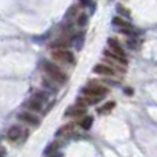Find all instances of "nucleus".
Returning a JSON list of instances; mask_svg holds the SVG:
<instances>
[{
  "label": "nucleus",
  "instance_id": "obj_18",
  "mask_svg": "<svg viewBox=\"0 0 157 157\" xmlns=\"http://www.w3.org/2000/svg\"><path fill=\"white\" fill-rule=\"evenodd\" d=\"M114 105H116V103H114L113 101H112V102L105 103V105H103L102 108H99V109H98V113H108V112H110L112 109L114 108Z\"/></svg>",
  "mask_w": 157,
  "mask_h": 157
},
{
  "label": "nucleus",
  "instance_id": "obj_15",
  "mask_svg": "<svg viewBox=\"0 0 157 157\" xmlns=\"http://www.w3.org/2000/svg\"><path fill=\"white\" fill-rule=\"evenodd\" d=\"M68 46H69V41L63 40V39H58V40L52 41V43L50 44V47H51V48H55V50H58V48H65V47H68Z\"/></svg>",
  "mask_w": 157,
  "mask_h": 157
},
{
  "label": "nucleus",
  "instance_id": "obj_14",
  "mask_svg": "<svg viewBox=\"0 0 157 157\" xmlns=\"http://www.w3.org/2000/svg\"><path fill=\"white\" fill-rule=\"evenodd\" d=\"M73 130H75V124H66V125H63V127H61L59 130L57 131V134H55V135H57V136L66 135V134L72 132Z\"/></svg>",
  "mask_w": 157,
  "mask_h": 157
},
{
  "label": "nucleus",
  "instance_id": "obj_1",
  "mask_svg": "<svg viewBox=\"0 0 157 157\" xmlns=\"http://www.w3.org/2000/svg\"><path fill=\"white\" fill-rule=\"evenodd\" d=\"M41 68H43V71L50 76V78H52L55 83L62 84V83H65V81L68 80V76H66V75L63 73V72L61 71L55 63L50 62V61L44 59L43 63H41Z\"/></svg>",
  "mask_w": 157,
  "mask_h": 157
},
{
  "label": "nucleus",
  "instance_id": "obj_19",
  "mask_svg": "<svg viewBox=\"0 0 157 157\" xmlns=\"http://www.w3.org/2000/svg\"><path fill=\"white\" fill-rule=\"evenodd\" d=\"M76 14H77V7H76V6H72V7L66 11L65 18L66 19H71V18H73V17H76Z\"/></svg>",
  "mask_w": 157,
  "mask_h": 157
},
{
  "label": "nucleus",
  "instance_id": "obj_22",
  "mask_svg": "<svg viewBox=\"0 0 157 157\" xmlns=\"http://www.w3.org/2000/svg\"><path fill=\"white\" fill-rule=\"evenodd\" d=\"M87 15L86 14H80V15L77 17V25L78 26H84V25H87Z\"/></svg>",
  "mask_w": 157,
  "mask_h": 157
},
{
  "label": "nucleus",
  "instance_id": "obj_25",
  "mask_svg": "<svg viewBox=\"0 0 157 157\" xmlns=\"http://www.w3.org/2000/svg\"><path fill=\"white\" fill-rule=\"evenodd\" d=\"M125 92H127V94H132V90H130V88H125Z\"/></svg>",
  "mask_w": 157,
  "mask_h": 157
},
{
  "label": "nucleus",
  "instance_id": "obj_12",
  "mask_svg": "<svg viewBox=\"0 0 157 157\" xmlns=\"http://www.w3.org/2000/svg\"><path fill=\"white\" fill-rule=\"evenodd\" d=\"M72 44H73V47L77 50V51L83 48V44H84V35H83V33H78V35L75 36Z\"/></svg>",
  "mask_w": 157,
  "mask_h": 157
},
{
  "label": "nucleus",
  "instance_id": "obj_17",
  "mask_svg": "<svg viewBox=\"0 0 157 157\" xmlns=\"http://www.w3.org/2000/svg\"><path fill=\"white\" fill-rule=\"evenodd\" d=\"M92 123H94L92 117L91 116H87V117H84V119L81 120L80 125H81V128H84V130H90V128L92 127Z\"/></svg>",
  "mask_w": 157,
  "mask_h": 157
},
{
  "label": "nucleus",
  "instance_id": "obj_10",
  "mask_svg": "<svg viewBox=\"0 0 157 157\" xmlns=\"http://www.w3.org/2000/svg\"><path fill=\"white\" fill-rule=\"evenodd\" d=\"M105 57H108L109 59H113V61H116V63H121V65H127V59H125L124 57H120V55H117V54H114V52H112V51H105Z\"/></svg>",
  "mask_w": 157,
  "mask_h": 157
},
{
  "label": "nucleus",
  "instance_id": "obj_11",
  "mask_svg": "<svg viewBox=\"0 0 157 157\" xmlns=\"http://www.w3.org/2000/svg\"><path fill=\"white\" fill-rule=\"evenodd\" d=\"M59 146H61V144L58 141H54V142H51V144L48 145V146L44 149V155L46 156H50V155H55L57 153V150L59 149Z\"/></svg>",
  "mask_w": 157,
  "mask_h": 157
},
{
  "label": "nucleus",
  "instance_id": "obj_13",
  "mask_svg": "<svg viewBox=\"0 0 157 157\" xmlns=\"http://www.w3.org/2000/svg\"><path fill=\"white\" fill-rule=\"evenodd\" d=\"M113 25L119 28V30L120 29H128V28H132V25L128 24V22H125L124 19H121V18H113Z\"/></svg>",
  "mask_w": 157,
  "mask_h": 157
},
{
  "label": "nucleus",
  "instance_id": "obj_4",
  "mask_svg": "<svg viewBox=\"0 0 157 157\" xmlns=\"http://www.w3.org/2000/svg\"><path fill=\"white\" fill-rule=\"evenodd\" d=\"M18 119L25 121L26 124L32 125V127H39L40 125V120L32 113H28V112H24V113H19L18 114Z\"/></svg>",
  "mask_w": 157,
  "mask_h": 157
},
{
  "label": "nucleus",
  "instance_id": "obj_3",
  "mask_svg": "<svg viewBox=\"0 0 157 157\" xmlns=\"http://www.w3.org/2000/svg\"><path fill=\"white\" fill-rule=\"evenodd\" d=\"M84 95H90V97H98V98H103L105 94L108 92V88L102 86H90V87H84L81 90Z\"/></svg>",
  "mask_w": 157,
  "mask_h": 157
},
{
  "label": "nucleus",
  "instance_id": "obj_23",
  "mask_svg": "<svg viewBox=\"0 0 157 157\" xmlns=\"http://www.w3.org/2000/svg\"><path fill=\"white\" fill-rule=\"evenodd\" d=\"M117 11H119L121 15H124V17H130V11H128L124 6H117Z\"/></svg>",
  "mask_w": 157,
  "mask_h": 157
},
{
  "label": "nucleus",
  "instance_id": "obj_20",
  "mask_svg": "<svg viewBox=\"0 0 157 157\" xmlns=\"http://www.w3.org/2000/svg\"><path fill=\"white\" fill-rule=\"evenodd\" d=\"M127 46L128 48H132V50H136L139 46V41L136 40V39H128L127 40Z\"/></svg>",
  "mask_w": 157,
  "mask_h": 157
},
{
  "label": "nucleus",
  "instance_id": "obj_7",
  "mask_svg": "<svg viewBox=\"0 0 157 157\" xmlns=\"http://www.w3.org/2000/svg\"><path fill=\"white\" fill-rule=\"evenodd\" d=\"M108 44H109V47H110V51L112 52H114V54H117V55H120V57H124L125 58V52H124V50L121 48V46H120V43L116 40V39H109L108 40Z\"/></svg>",
  "mask_w": 157,
  "mask_h": 157
},
{
  "label": "nucleus",
  "instance_id": "obj_21",
  "mask_svg": "<svg viewBox=\"0 0 157 157\" xmlns=\"http://www.w3.org/2000/svg\"><path fill=\"white\" fill-rule=\"evenodd\" d=\"M80 6L91 8V11H94V8H95V4H94V2H92V0H80Z\"/></svg>",
  "mask_w": 157,
  "mask_h": 157
},
{
  "label": "nucleus",
  "instance_id": "obj_2",
  "mask_svg": "<svg viewBox=\"0 0 157 157\" xmlns=\"http://www.w3.org/2000/svg\"><path fill=\"white\" fill-rule=\"evenodd\" d=\"M52 58L59 61V62L75 65V55L65 48H58V50H55V51H52Z\"/></svg>",
  "mask_w": 157,
  "mask_h": 157
},
{
  "label": "nucleus",
  "instance_id": "obj_9",
  "mask_svg": "<svg viewBox=\"0 0 157 157\" xmlns=\"http://www.w3.org/2000/svg\"><path fill=\"white\" fill-rule=\"evenodd\" d=\"M21 127H18V125H13V127L8 128L7 131V138L10 139V141H17V139H19V136H21Z\"/></svg>",
  "mask_w": 157,
  "mask_h": 157
},
{
  "label": "nucleus",
  "instance_id": "obj_16",
  "mask_svg": "<svg viewBox=\"0 0 157 157\" xmlns=\"http://www.w3.org/2000/svg\"><path fill=\"white\" fill-rule=\"evenodd\" d=\"M33 98H36L37 101H40L41 103H46L47 101H48V94L44 91H36L35 95H33Z\"/></svg>",
  "mask_w": 157,
  "mask_h": 157
},
{
  "label": "nucleus",
  "instance_id": "obj_24",
  "mask_svg": "<svg viewBox=\"0 0 157 157\" xmlns=\"http://www.w3.org/2000/svg\"><path fill=\"white\" fill-rule=\"evenodd\" d=\"M2 157H6V149L2 147Z\"/></svg>",
  "mask_w": 157,
  "mask_h": 157
},
{
  "label": "nucleus",
  "instance_id": "obj_8",
  "mask_svg": "<svg viewBox=\"0 0 157 157\" xmlns=\"http://www.w3.org/2000/svg\"><path fill=\"white\" fill-rule=\"evenodd\" d=\"M25 108L32 112H41L43 110V103H41L40 101H37L36 98H32V99L25 102Z\"/></svg>",
  "mask_w": 157,
  "mask_h": 157
},
{
  "label": "nucleus",
  "instance_id": "obj_5",
  "mask_svg": "<svg viewBox=\"0 0 157 157\" xmlns=\"http://www.w3.org/2000/svg\"><path fill=\"white\" fill-rule=\"evenodd\" d=\"M84 114H86V108H83V106H80V105H76V106H71V108L65 112L63 116L65 117H81V116H84Z\"/></svg>",
  "mask_w": 157,
  "mask_h": 157
},
{
  "label": "nucleus",
  "instance_id": "obj_6",
  "mask_svg": "<svg viewBox=\"0 0 157 157\" xmlns=\"http://www.w3.org/2000/svg\"><path fill=\"white\" fill-rule=\"evenodd\" d=\"M92 72L97 75H102V76H113L114 75V71L112 68H109V66L103 65V63H98V65H95L94 68H92Z\"/></svg>",
  "mask_w": 157,
  "mask_h": 157
}]
</instances>
